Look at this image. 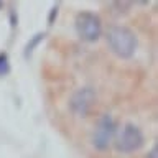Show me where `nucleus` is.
I'll list each match as a JSON object with an SVG mask.
<instances>
[{
	"label": "nucleus",
	"instance_id": "9d476101",
	"mask_svg": "<svg viewBox=\"0 0 158 158\" xmlns=\"http://www.w3.org/2000/svg\"><path fill=\"white\" fill-rule=\"evenodd\" d=\"M2 5H3V3H2V2H0V8H2Z\"/></svg>",
	"mask_w": 158,
	"mask_h": 158
},
{
	"label": "nucleus",
	"instance_id": "6e6552de",
	"mask_svg": "<svg viewBox=\"0 0 158 158\" xmlns=\"http://www.w3.org/2000/svg\"><path fill=\"white\" fill-rule=\"evenodd\" d=\"M58 8H59V5H54V7L49 10V15H48V25H53V23H54V20H56V17H58Z\"/></svg>",
	"mask_w": 158,
	"mask_h": 158
},
{
	"label": "nucleus",
	"instance_id": "423d86ee",
	"mask_svg": "<svg viewBox=\"0 0 158 158\" xmlns=\"http://www.w3.org/2000/svg\"><path fill=\"white\" fill-rule=\"evenodd\" d=\"M44 36H46V35H44L43 31H40V33L33 35V36L28 40V43L25 44V58H28L30 54H31V53L35 51V48H36L38 44L43 41V40H44Z\"/></svg>",
	"mask_w": 158,
	"mask_h": 158
},
{
	"label": "nucleus",
	"instance_id": "7ed1b4c3",
	"mask_svg": "<svg viewBox=\"0 0 158 158\" xmlns=\"http://www.w3.org/2000/svg\"><path fill=\"white\" fill-rule=\"evenodd\" d=\"M143 142H145V138H143L140 128L133 123H125L115 137V148L117 152L122 153H133L143 147Z\"/></svg>",
	"mask_w": 158,
	"mask_h": 158
},
{
	"label": "nucleus",
	"instance_id": "20e7f679",
	"mask_svg": "<svg viewBox=\"0 0 158 158\" xmlns=\"http://www.w3.org/2000/svg\"><path fill=\"white\" fill-rule=\"evenodd\" d=\"M115 133H117V123L112 118V115L106 114L97 122V127H96L94 135H92V145L99 152L107 150L110 142L114 140V137H115Z\"/></svg>",
	"mask_w": 158,
	"mask_h": 158
},
{
	"label": "nucleus",
	"instance_id": "0eeeda50",
	"mask_svg": "<svg viewBox=\"0 0 158 158\" xmlns=\"http://www.w3.org/2000/svg\"><path fill=\"white\" fill-rule=\"evenodd\" d=\"M10 73V63H8V56L7 53H0V77L7 76Z\"/></svg>",
	"mask_w": 158,
	"mask_h": 158
},
{
	"label": "nucleus",
	"instance_id": "f257e3e1",
	"mask_svg": "<svg viewBox=\"0 0 158 158\" xmlns=\"http://www.w3.org/2000/svg\"><path fill=\"white\" fill-rule=\"evenodd\" d=\"M107 43L118 58H132L137 49V36L130 28L115 25L107 31Z\"/></svg>",
	"mask_w": 158,
	"mask_h": 158
},
{
	"label": "nucleus",
	"instance_id": "f03ea898",
	"mask_svg": "<svg viewBox=\"0 0 158 158\" xmlns=\"http://www.w3.org/2000/svg\"><path fill=\"white\" fill-rule=\"evenodd\" d=\"M76 31L79 38L84 41H97L99 36L102 35V22L99 18V15L92 12H79L76 15Z\"/></svg>",
	"mask_w": 158,
	"mask_h": 158
},
{
	"label": "nucleus",
	"instance_id": "39448f33",
	"mask_svg": "<svg viewBox=\"0 0 158 158\" xmlns=\"http://www.w3.org/2000/svg\"><path fill=\"white\" fill-rule=\"evenodd\" d=\"M96 99L97 96L92 87H81L69 99V109H71V112L74 115L86 117L91 112V109L94 107V104H96Z\"/></svg>",
	"mask_w": 158,
	"mask_h": 158
},
{
	"label": "nucleus",
	"instance_id": "1a4fd4ad",
	"mask_svg": "<svg viewBox=\"0 0 158 158\" xmlns=\"http://www.w3.org/2000/svg\"><path fill=\"white\" fill-rule=\"evenodd\" d=\"M148 158H156V147L152 148V152H150V155H148Z\"/></svg>",
	"mask_w": 158,
	"mask_h": 158
}]
</instances>
